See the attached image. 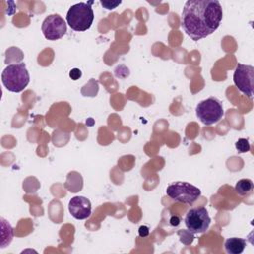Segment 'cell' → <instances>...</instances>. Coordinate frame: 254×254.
<instances>
[{
    "mask_svg": "<svg viewBox=\"0 0 254 254\" xmlns=\"http://www.w3.org/2000/svg\"><path fill=\"white\" fill-rule=\"evenodd\" d=\"M222 20V8L217 0H190L185 3L181 26L193 41L211 35Z\"/></svg>",
    "mask_w": 254,
    "mask_h": 254,
    "instance_id": "obj_1",
    "label": "cell"
},
{
    "mask_svg": "<svg viewBox=\"0 0 254 254\" xmlns=\"http://www.w3.org/2000/svg\"><path fill=\"white\" fill-rule=\"evenodd\" d=\"M94 1L79 2L72 5L66 14V23L68 26L77 32L88 30L94 20V13L91 5Z\"/></svg>",
    "mask_w": 254,
    "mask_h": 254,
    "instance_id": "obj_2",
    "label": "cell"
},
{
    "mask_svg": "<svg viewBox=\"0 0 254 254\" xmlns=\"http://www.w3.org/2000/svg\"><path fill=\"white\" fill-rule=\"evenodd\" d=\"M3 85L11 92L23 91L30 82V74L24 63L7 65L1 74Z\"/></svg>",
    "mask_w": 254,
    "mask_h": 254,
    "instance_id": "obj_3",
    "label": "cell"
},
{
    "mask_svg": "<svg viewBox=\"0 0 254 254\" xmlns=\"http://www.w3.org/2000/svg\"><path fill=\"white\" fill-rule=\"evenodd\" d=\"M167 195L179 202L191 205L201 195V190L187 182H176L168 186L166 190Z\"/></svg>",
    "mask_w": 254,
    "mask_h": 254,
    "instance_id": "obj_4",
    "label": "cell"
},
{
    "mask_svg": "<svg viewBox=\"0 0 254 254\" xmlns=\"http://www.w3.org/2000/svg\"><path fill=\"white\" fill-rule=\"evenodd\" d=\"M195 113L201 123L212 125L222 118L224 111L221 101L215 97H208L196 105Z\"/></svg>",
    "mask_w": 254,
    "mask_h": 254,
    "instance_id": "obj_5",
    "label": "cell"
},
{
    "mask_svg": "<svg viewBox=\"0 0 254 254\" xmlns=\"http://www.w3.org/2000/svg\"><path fill=\"white\" fill-rule=\"evenodd\" d=\"M211 219L205 207H194L190 208L185 217V224L190 233H203L205 232Z\"/></svg>",
    "mask_w": 254,
    "mask_h": 254,
    "instance_id": "obj_6",
    "label": "cell"
},
{
    "mask_svg": "<svg viewBox=\"0 0 254 254\" xmlns=\"http://www.w3.org/2000/svg\"><path fill=\"white\" fill-rule=\"evenodd\" d=\"M233 81L243 94L252 98L254 87V67L252 65L237 64L233 73Z\"/></svg>",
    "mask_w": 254,
    "mask_h": 254,
    "instance_id": "obj_7",
    "label": "cell"
},
{
    "mask_svg": "<svg viewBox=\"0 0 254 254\" xmlns=\"http://www.w3.org/2000/svg\"><path fill=\"white\" fill-rule=\"evenodd\" d=\"M42 32L44 37L50 41L59 40L66 33V23L58 14L49 15L42 23Z\"/></svg>",
    "mask_w": 254,
    "mask_h": 254,
    "instance_id": "obj_8",
    "label": "cell"
},
{
    "mask_svg": "<svg viewBox=\"0 0 254 254\" xmlns=\"http://www.w3.org/2000/svg\"><path fill=\"white\" fill-rule=\"evenodd\" d=\"M68 211L75 219H86L91 214V202L85 196H74L68 202Z\"/></svg>",
    "mask_w": 254,
    "mask_h": 254,
    "instance_id": "obj_9",
    "label": "cell"
},
{
    "mask_svg": "<svg viewBox=\"0 0 254 254\" xmlns=\"http://www.w3.org/2000/svg\"><path fill=\"white\" fill-rule=\"evenodd\" d=\"M246 246V241L239 237H230L224 243L225 251L228 254H241Z\"/></svg>",
    "mask_w": 254,
    "mask_h": 254,
    "instance_id": "obj_10",
    "label": "cell"
},
{
    "mask_svg": "<svg viewBox=\"0 0 254 254\" xmlns=\"http://www.w3.org/2000/svg\"><path fill=\"white\" fill-rule=\"evenodd\" d=\"M236 192L241 195H249L253 190V182L249 179H241L235 185Z\"/></svg>",
    "mask_w": 254,
    "mask_h": 254,
    "instance_id": "obj_11",
    "label": "cell"
},
{
    "mask_svg": "<svg viewBox=\"0 0 254 254\" xmlns=\"http://www.w3.org/2000/svg\"><path fill=\"white\" fill-rule=\"evenodd\" d=\"M235 148L238 153H246L250 150V143L246 138H240L235 143Z\"/></svg>",
    "mask_w": 254,
    "mask_h": 254,
    "instance_id": "obj_12",
    "label": "cell"
},
{
    "mask_svg": "<svg viewBox=\"0 0 254 254\" xmlns=\"http://www.w3.org/2000/svg\"><path fill=\"white\" fill-rule=\"evenodd\" d=\"M100 4L103 6V8H105L107 10H113L121 4V1L120 0L119 1H104V0H101Z\"/></svg>",
    "mask_w": 254,
    "mask_h": 254,
    "instance_id": "obj_13",
    "label": "cell"
},
{
    "mask_svg": "<svg viewBox=\"0 0 254 254\" xmlns=\"http://www.w3.org/2000/svg\"><path fill=\"white\" fill-rule=\"evenodd\" d=\"M69 76H70L71 79L77 80V79L81 76V71H80V69H78V68H73V69H71L70 72H69Z\"/></svg>",
    "mask_w": 254,
    "mask_h": 254,
    "instance_id": "obj_14",
    "label": "cell"
},
{
    "mask_svg": "<svg viewBox=\"0 0 254 254\" xmlns=\"http://www.w3.org/2000/svg\"><path fill=\"white\" fill-rule=\"evenodd\" d=\"M138 232H139V235H140L141 237H146V236L149 235L150 229H149V227L146 226V225H141V226L139 227V229H138Z\"/></svg>",
    "mask_w": 254,
    "mask_h": 254,
    "instance_id": "obj_15",
    "label": "cell"
},
{
    "mask_svg": "<svg viewBox=\"0 0 254 254\" xmlns=\"http://www.w3.org/2000/svg\"><path fill=\"white\" fill-rule=\"evenodd\" d=\"M181 222V219L179 216L177 215H173L171 218H170V224L173 225V226H178Z\"/></svg>",
    "mask_w": 254,
    "mask_h": 254,
    "instance_id": "obj_16",
    "label": "cell"
}]
</instances>
